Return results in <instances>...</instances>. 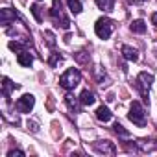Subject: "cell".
<instances>
[{
  "label": "cell",
  "mask_w": 157,
  "mask_h": 157,
  "mask_svg": "<svg viewBox=\"0 0 157 157\" xmlns=\"http://www.w3.org/2000/svg\"><path fill=\"white\" fill-rule=\"evenodd\" d=\"M8 157H24V151L22 150H11L8 153Z\"/></svg>",
  "instance_id": "obj_23"
},
{
  "label": "cell",
  "mask_w": 157,
  "mask_h": 157,
  "mask_svg": "<svg viewBox=\"0 0 157 157\" xmlns=\"http://www.w3.org/2000/svg\"><path fill=\"white\" fill-rule=\"evenodd\" d=\"M61 59H63V57H61V56H59V54H54V56H52V57H50V61H48V63H50V65H52V67H56V65H57V63H59V61H61Z\"/></svg>",
  "instance_id": "obj_22"
},
{
  "label": "cell",
  "mask_w": 157,
  "mask_h": 157,
  "mask_svg": "<svg viewBox=\"0 0 157 157\" xmlns=\"http://www.w3.org/2000/svg\"><path fill=\"white\" fill-rule=\"evenodd\" d=\"M30 11H32V15L35 17V21H37V22H43V13H41V6L33 4V6L30 8Z\"/></svg>",
  "instance_id": "obj_18"
},
{
  "label": "cell",
  "mask_w": 157,
  "mask_h": 157,
  "mask_svg": "<svg viewBox=\"0 0 157 157\" xmlns=\"http://www.w3.org/2000/svg\"><path fill=\"white\" fill-rule=\"evenodd\" d=\"M17 19V13L10 8H4V10H0V22H2L4 26H8L10 21H15Z\"/></svg>",
  "instance_id": "obj_9"
},
{
  "label": "cell",
  "mask_w": 157,
  "mask_h": 157,
  "mask_svg": "<svg viewBox=\"0 0 157 157\" xmlns=\"http://www.w3.org/2000/svg\"><path fill=\"white\" fill-rule=\"evenodd\" d=\"M96 6L104 11H111L115 8V0H96Z\"/></svg>",
  "instance_id": "obj_17"
},
{
  "label": "cell",
  "mask_w": 157,
  "mask_h": 157,
  "mask_svg": "<svg viewBox=\"0 0 157 157\" xmlns=\"http://www.w3.org/2000/svg\"><path fill=\"white\" fill-rule=\"evenodd\" d=\"M131 32L133 33H146V24H144V21H133L131 22Z\"/></svg>",
  "instance_id": "obj_15"
},
{
  "label": "cell",
  "mask_w": 157,
  "mask_h": 157,
  "mask_svg": "<svg viewBox=\"0 0 157 157\" xmlns=\"http://www.w3.org/2000/svg\"><path fill=\"white\" fill-rule=\"evenodd\" d=\"M129 2H133V4H140V2H144V0H129Z\"/></svg>",
  "instance_id": "obj_26"
},
{
  "label": "cell",
  "mask_w": 157,
  "mask_h": 157,
  "mask_svg": "<svg viewBox=\"0 0 157 157\" xmlns=\"http://www.w3.org/2000/svg\"><path fill=\"white\" fill-rule=\"evenodd\" d=\"M80 82H82V74H80V70H78V68H68L59 78V85L63 89H67V91H72L74 87H78V85H80Z\"/></svg>",
  "instance_id": "obj_1"
},
{
  "label": "cell",
  "mask_w": 157,
  "mask_h": 157,
  "mask_svg": "<svg viewBox=\"0 0 157 157\" xmlns=\"http://www.w3.org/2000/svg\"><path fill=\"white\" fill-rule=\"evenodd\" d=\"M43 37L46 39V44H48L50 48H54V46H56V37H54V33H52V32H48V30H46V32H43Z\"/></svg>",
  "instance_id": "obj_19"
},
{
  "label": "cell",
  "mask_w": 157,
  "mask_h": 157,
  "mask_svg": "<svg viewBox=\"0 0 157 157\" xmlns=\"http://www.w3.org/2000/svg\"><path fill=\"white\" fill-rule=\"evenodd\" d=\"M122 56L128 61H137L139 59V52L135 48H131V46H122Z\"/></svg>",
  "instance_id": "obj_13"
},
{
  "label": "cell",
  "mask_w": 157,
  "mask_h": 157,
  "mask_svg": "<svg viewBox=\"0 0 157 157\" xmlns=\"http://www.w3.org/2000/svg\"><path fill=\"white\" fill-rule=\"evenodd\" d=\"M17 61H19V65H22V67H30V65L33 63V56H32L30 52L22 50V52H19V56H17Z\"/></svg>",
  "instance_id": "obj_11"
},
{
  "label": "cell",
  "mask_w": 157,
  "mask_h": 157,
  "mask_svg": "<svg viewBox=\"0 0 157 157\" xmlns=\"http://www.w3.org/2000/svg\"><path fill=\"white\" fill-rule=\"evenodd\" d=\"M94 32H96V35H98L100 39H107V37L111 35V32H113V21L107 19V17L98 19L96 24H94Z\"/></svg>",
  "instance_id": "obj_4"
},
{
  "label": "cell",
  "mask_w": 157,
  "mask_h": 157,
  "mask_svg": "<svg viewBox=\"0 0 157 157\" xmlns=\"http://www.w3.org/2000/svg\"><path fill=\"white\" fill-rule=\"evenodd\" d=\"M128 117H129V120H131L135 126H139V128L146 126V111H144V107H142L140 102H133V104H131Z\"/></svg>",
  "instance_id": "obj_3"
},
{
  "label": "cell",
  "mask_w": 157,
  "mask_h": 157,
  "mask_svg": "<svg viewBox=\"0 0 157 157\" xmlns=\"http://www.w3.org/2000/svg\"><path fill=\"white\" fill-rule=\"evenodd\" d=\"M153 83V74H148V72H140L139 78H137V89L140 91L142 98L148 100V89L151 87Z\"/></svg>",
  "instance_id": "obj_5"
},
{
  "label": "cell",
  "mask_w": 157,
  "mask_h": 157,
  "mask_svg": "<svg viewBox=\"0 0 157 157\" xmlns=\"http://www.w3.org/2000/svg\"><path fill=\"white\" fill-rule=\"evenodd\" d=\"M113 128H115V133H117V135H122V137H129V131H128V129H124V126H120L118 122H117Z\"/></svg>",
  "instance_id": "obj_20"
},
{
  "label": "cell",
  "mask_w": 157,
  "mask_h": 157,
  "mask_svg": "<svg viewBox=\"0 0 157 157\" xmlns=\"http://www.w3.org/2000/svg\"><path fill=\"white\" fill-rule=\"evenodd\" d=\"M50 15H52L54 22H56V26H61L63 30H68L70 21H68V19L65 17V13H63V2H61V0H54V2H52Z\"/></svg>",
  "instance_id": "obj_2"
},
{
  "label": "cell",
  "mask_w": 157,
  "mask_h": 157,
  "mask_svg": "<svg viewBox=\"0 0 157 157\" xmlns=\"http://www.w3.org/2000/svg\"><path fill=\"white\" fill-rule=\"evenodd\" d=\"M65 102H67V105H68L74 113H80V109H82V107H80L82 100H78V98L72 96V94H67V96H65Z\"/></svg>",
  "instance_id": "obj_12"
},
{
  "label": "cell",
  "mask_w": 157,
  "mask_h": 157,
  "mask_svg": "<svg viewBox=\"0 0 157 157\" xmlns=\"http://www.w3.org/2000/svg\"><path fill=\"white\" fill-rule=\"evenodd\" d=\"M111 117H113V113L109 111V107L100 105V107L96 109V118H98L100 122H109V120H111Z\"/></svg>",
  "instance_id": "obj_10"
},
{
  "label": "cell",
  "mask_w": 157,
  "mask_h": 157,
  "mask_svg": "<svg viewBox=\"0 0 157 157\" xmlns=\"http://www.w3.org/2000/svg\"><path fill=\"white\" fill-rule=\"evenodd\" d=\"M19 87H21L19 83H11L10 78H2V94H4L6 100L10 98V93H11L13 89H19Z\"/></svg>",
  "instance_id": "obj_8"
},
{
  "label": "cell",
  "mask_w": 157,
  "mask_h": 157,
  "mask_svg": "<svg viewBox=\"0 0 157 157\" xmlns=\"http://www.w3.org/2000/svg\"><path fill=\"white\" fill-rule=\"evenodd\" d=\"M80 100H82V105H93L96 98H94V94H93L89 89H85V91L80 94Z\"/></svg>",
  "instance_id": "obj_14"
},
{
  "label": "cell",
  "mask_w": 157,
  "mask_h": 157,
  "mask_svg": "<svg viewBox=\"0 0 157 157\" xmlns=\"http://www.w3.org/2000/svg\"><path fill=\"white\" fill-rule=\"evenodd\" d=\"M28 126H32V131H37V124L35 122H28Z\"/></svg>",
  "instance_id": "obj_24"
},
{
  "label": "cell",
  "mask_w": 157,
  "mask_h": 157,
  "mask_svg": "<svg viewBox=\"0 0 157 157\" xmlns=\"http://www.w3.org/2000/svg\"><path fill=\"white\" fill-rule=\"evenodd\" d=\"M10 50H13V52H22L24 48H22V44L21 43H17V41H10Z\"/></svg>",
  "instance_id": "obj_21"
},
{
  "label": "cell",
  "mask_w": 157,
  "mask_h": 157,
  "mask_svg": "<svg viewBox=\"0 0 157 157\" xmlns=\"http://www.w3.org/2000/svg\"><path fill=\"white\" fill-rule=\"evenodd\" d=\"M94 150H96L98 153H111V155L117 153L115 144L109 142V140H98V142H94Z\"/></svg>",
  "instance_id": "obj_7"
},
{
  "label": "cell",
  "mask_w": 157,
  "mask_h": 157,
  "mask_svg": "<svg viewBox=\"0 0 157 157\" xmlns=\"http://www.w3.org/2000/svg\"><path fill=\"white\" fill-rule=\"evenodd\" d=\"M33 104H35L33 94H22V96L17 100L15 107H17V111H19V113H30V111L33 109Z\"/></svg>",
  "instance_id": "obj_6"
},
{
  "label": "cell",
  "mask_w": 157,
  "mask_h": 157,
  "mask_svg": "<svg viewBox=\"0 0 157 157\" xmlns=\"http://www.w3.org/2000/svg\"><path fill=\"white\" fill-rule=\"evenodd\" d=\"M151 22L157 26V13H153V15H151Z\"/></svg>",
  "instance_id": "obj_25"
},
{
  "label": "cell",
  "mask_w": 157,
  "mask_h": 157,
  "mask_svg": "<svg viewBox=\"0 0 157 157\" xmlns=\"http://www.w3.org/2000/svg\"><path fill=\"white\" fill-rule=\"evenodd\" d=\"M68 2V10L74 13V15H78V13H82V10H83V6H82V2L80 0H67Z\"/></svg>",
  "instance_id": "obj_16"
}]
</instances>
